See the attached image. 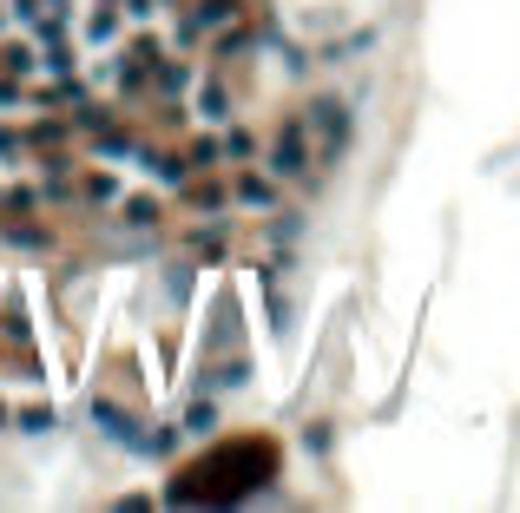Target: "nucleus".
Here are the masks:
<instances>
[{"mask_svg": "<svg viewBox=\"0 0 520 513\" xmlns=\"http://www.w3.org/2000/svg\"><path fill=\"white\" fill-rule=\"evenodd\" d=\"M303 132H316V139H323V158H336L349 145V112L336 106V99H316L310 119H303Z\"/></svg>", "mask_w": 520, "mask_h": 513, "instance_id": "nucleus-1", "label": "nucleus"}, {"mask_svg": "<svg viewBox=\"0 0 520 513\" xmlns=\"http://www.w3.org/2000/svg\"><path fill=\"white\" fill-rule=\"evenodd\" d=\"M277 178H303V119L284 125V139H277Z\"/></svg>", "mask_w": 520, "mask_h": 513, "instance_id": "nucleus-2", "label": "nucleus"}, {"mask_svg": "<svg viewBox=\"0 0 520 513\" xmlns=\"http://www.w3.org/2000/svg\"><path fill=\"white\" fill-rule=\"evenodd\" d=\"M237 14V0H205L198 14H191V33H205V27H224V20Z\"/></svg>", "mask_w": 520, "mask_h": 513, "instance_id": "nucleus-3", "label": "nucleus"}, {"mask_svg": "<svg viewBox=\"0 0 520 513\" xmlns=\"http://www.w3.org/2000/svg\"><path fill=\"white\" fill-rule=\"evenodd\" d=\"M237 198H244V204H257V211H264V204H277V191H270V185H257V178H244V185H237Z\"/></svg>", "mask_w": 520, "mask_h": 513, "instance_id": "nucleus-4", "label": "nucleus"}, {"mask_svg": "<svg viewBox=\"0 0 520 513\" xmlns=\"http://www.w3.org/2000/svg\"><path fill=\"white\" fill-rule=\"evenodd\" d=\"M20 428H27V435H47V428H53V408H27V415H20Z\"/></svg>", "mask_w": 520, "mask_h": 513, "instance_id": "nucleus-5", "label": "nucleus"}, {"mask_svg": "<svg viewBox=\"0 0 520 513\" xmlns=\"http://www.w3.org/2000/svg\"><path fill=\"white\" fill-rule=\"evenodd\" d=\"M198 112H205V119H224V93H218V86H205V93H198Z\"/></svg>", "mask_w": 520, "mask_h": 513, "instance_id": "nucleus-6", "label": "nucleus"}, {"mask_svg": "<svg viewBox=\"0 0 520 513\" xmlns=\"http://www.w3.org/2000/svg\"><path fill=\"white\" fill-rule=\"evenodd\" d=\"M211 421H218V408L205 402V408H191V421H185V428H191V435H211Z\"/></svg>", "mask_w": 520, "mask_h": 513, "instance_id": "nucleus-7", "label": "nucleus"}]
</instances>
